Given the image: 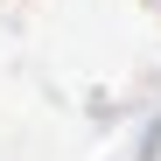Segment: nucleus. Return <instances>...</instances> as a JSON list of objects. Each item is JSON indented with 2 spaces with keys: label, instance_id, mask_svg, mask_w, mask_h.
Instances as JSON below:
<instances>
[]
</instances>
